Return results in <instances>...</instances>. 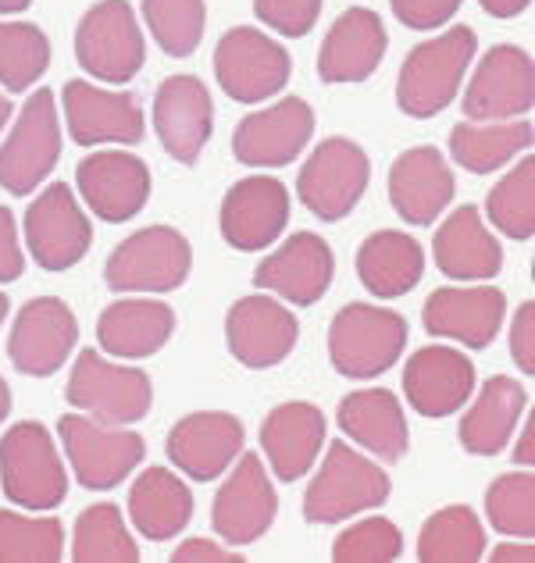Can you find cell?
<instances>
[{
    "label": "cell",
    "instance_id": "6da1fadb",
    "mask_svg": "<svg viewBox=\"0 0 535 563\" xmlns=\"http://www.w3.org/2000/svg\"><path fill=\"white\" fill-rule=\"evenodd\" d=\"M474 51H479V36L468 25H457L450 33L414 47L396 82L400 111L411 118H433L443 108H450Z\"/></svg>",
    "mask_w": 535,
    "mask_h": 563
},
{
    "label": "cell",
    "instance_id": "7a4b0ae2",
    "mask_svg": "<svg viewBox=\"0 0 535 563\" xmlns=\"http://www.w3.org/2000/svg\"><path fill=\"white\" fill-rule=\"evenodd\" d=\"M390 499V474L364 461L347 442H332L329 456L304 496V517L310 525H336L364 510H379Z\"/></svg>",
    "mask_w": 535,
    "mask_h": 563
},
{
    "label": "cell",
    "instance_id": "3957f363",
    "mask_svg": "<svg viewBox=\"0 0 535 563\" xmlns=\"http://www.w3.org/2000/svg\"><path fill=\"white\" fill-rule=\"evenodd\" d=\"M407 346V321L393 310L350 303L329 329L332 367L347 378H375L400 361Z\"/></svg>",
    "mask_w": 535,
    "mask_h": 563
},
{
    "label": "cell",
    "instance_id": "277c9868",
    "mask_svg": "<svg viewBox=\"0 0 535 563\" xmlns=\"http://www.w3.org/2000/svg\"><path fill=\"white\" fill-rule=\"evenodd\" d=\"M0 482L8 499L29 510H54L65 503L68 474L43 424L22 421L0 439Z\"/></svg>",
    "mask_w": 535,
    "mask_h": 563
},
{
    "label": "cell",
    "instance_id": "5b68a950",
    "mask_svg": "<svg viewBox=\"0 0 535 563\" xmlns=\"http://www.w3.org/2000/svg\"><path fill=\"white\" fill-rule=\"evenodd\" d=\"M193 268V250L183 232L168 225L129 235L111 254L103 278L118 292H172Z\"/></svg>",
    "mask_w": 535,
    "mask_h": 563
},
{
    "label": "cell",
    "instance_id": "8992f818",
    "mask_svg": "<svg viewBox=\"0 0 535 563\" xmlns=\"http://www.w3.org/2000/svg\"><path fill=\"white\" fill-rule=\"evenodd\" d=\"M68 404L103 424H132L151 413V378L137 367L108 364L94 350H83L68 378Z\"/></svg>",
    "mask_w": 535,
    "mask_h": 563
},
{
    "label": "cell",
    "instance_id": "52a82bcc",
    "mask_svg": "<svg viewBox=\"0 0 535 563\" xmlns=\"http://www.w3.org/2000/svg\"><path fill=\"white\" fill-rule=\"evenodd\" d=\"M62 157V122L54 111V93L36 90L14 122L8 143L0 146V186L11 197H29Z\"/></svg>",
    "mask_w": 535,
    "mask_h": 563
},
{
    "label": "cell",
    "instance_id": "ba28073f",
    "mask_svg": "<svg viewBox=\"0 0 535 563\" xmlns=\"http://www.w3.org/2000/svg\"><path fill=\"white\" fill-rule=\"evenodd\" d=\"M79 65L100 82H129L143 68V33L125 0L94 4L76 29Z\"/></svg>",
    "mask_w": 535,
    "mask_h": 563
},
{
    "label": "cell",
    "instance_id": "9c48e42d",
    "mask_svg": "<svg viewBox=\"0 0 535 563\" xmlns=\"http://www.w3.org/2000/svg\"><path fill=\"white\" fill-rule=\"evenodd\" d=\"M368 175H371V165L361 146L353 140L332 136L310 154L301 179H296V192H301V203L315 218L339 221L364 197Z\"/></svg>",
    "mask_w": 535,
    "mask_h": 563
},
{
    "label": "cell",
    "instance_id": "30bf717a",
    "mask_svg": "<svg viewBox=\"0 0 535 563\" xmlns=\"http://www.w3.org/2000/svg\"><path fill=\"white\" fill-rule=\"evenodd\" d=\"M57 435H62V446L76 478L86 488H97V493L129 478L146 450L137 432H122V428H111L97 418H79V413L62 418Z\"/></svg>",
    "mask_w": 535,
    "mask_h": 563
},
{
    "label": "cell",
    "instance_id": "8fae6325",
    "mask_svg": "<svg viewBox=\"0 0 535 563\" xmlns=\"http://www.w3.org/2000/svg\"><path fill=\"white\" fill-rule=\"evenodd\" d=\"M215 76L232 100L258 103L290 82V54L258 29L240 25L221 36L215 51Z\"/></svg>",
    "mask_w": 535,
    "mask_h": 563
},
{
    "label": "cell",
    "instance_id": "7c38bea8",
    "mask_svg": "<svg viewBox=\"0 0 535 563\" xmlns=\"http://www.w3.org/2000/svg\"><path fill=\"white\" fill-rule=\"evenodd\" d=\"M25 240L40 268L68 272L86 257L94 229L65 183L47 186L25 211Z\"/></svg>",
    "mask_w": 535,
    "mask_h": 563
},
{
    "label": "cell",
    "instance_id": "4fadbf2b",
    "mask_svg": "<svg viewBox=\"0 0 535 563\" xmlns=\"http://www.w3.org/2000/svg\"><path fill=\"white\" fill-rule=\"evenodd\" d=\"M79 343L76 314L57 300V296H40L22 307L14 318L8 339V357L22 375L47 378L68 361V353Z\"/></svg>",
    "mask_w": 535,
    "mask_h": 563
},
{
    "label": "cell",
    "instance_id": "5bb4252c",
    "mask_svg": "<svg viewBox=\"0 0 535 563\" xmlns=\"http://www.w3.org/2000/svg\"><path fill=\"white\" fill-rule=\"evenodd\" d=\"M310 132H315V111H310V103L301 97H286L275 108L247 114L236 125L232 154L240 165L250 168H282L310 143Z\"/></svg>",
    "mask_w": 535,
    "mask_h": 563
},
{
    "label": "cell",
    "instance_id": "9a60e30c",
    "mask_svg": "<svg viewBox=\"0 0 535 563\" xmlns=\"http://www.w3.org/2000/svg\"><path fill=\"white\" fill-rule=\"evenodd\" d=\"M535 103V65L522 47H493L465 93V114L474 122L522 118Z\"/></svg>",
    "mask_w": 535,
    "mask_h": 563
},
{
    "label": "cell",
    "instance_id": "2e32d148",
    "mask_svg": "<svg viewBox=\"0 0 535 563\" xmlns=\"http://www.w3.org/2000/svg\"><path fill=\"white\" fill-rule=\"evenodd\" d=\"M275 514H279V496L272 482H268L264 464L254 453H247L215 496V510H211L215 531L232 545H250L272 528Z\"/></svg>",
    "mask_w": 535,
    "mask_h": 563
},
{
    "label": "cell",
    "instance_id": "e0dca14e",
    "mask_svg": "<svg viewBox=\"0 0 535 563\" xmlns=\"http://www.w3.org/2000/svg\"><path fill=\"white\" fill-rule=\"evenodd\" d=\"M290 221V192L279 179L254 175L236 183L221 200V235L226 243L254 254L268 243H275Z\"/></svg>",
    "mask_w": 535,
    "mask_h": 563
},
{
    "label": "cell",
    "instance_id": "ac0fdd59",
    "mask_svg": "<svg viewBox=\"0 0 535 563\" xmlns=\"http://www.w3.org/2000/svg\"><path fill=\"white\" fill-rule=\"evenodd\" d=\"M211 93L197 76H172L157 86L154 129L161 146L178 165H197L200 151L211 140Z\"/></svg>",
    "mask_w": 535,
    "mask_h": 563
},
{
    "label": "cell",
    "instance_id": "d6986e66",
    "mask_svg": "<svg viewBox=\"0 0 535 563\" xmlns=\"http://www.w3.org/2000/svg\"><path fill=\"white\" fill-rule=\"evenodd\" d=\"M229 353L247 367H275L293 353L301 324L272 296H247L226 318Z\"/></svg>",
    "mask_w": 535,
    "mask_h": 563
},
{
    "label": "cell",
    "instance_id": "ffe728a7",
    "mask_svg": "<svg viewBox=\"0 0 535 563\" xmlns=\"http://www.w3.org/2000/svg\"><path fill=\"white\" fill-rule=\"evenodd\" d=\"M76 183L89 211L103 221L137 218L151 197V172L137 154L125 151L89 154L76 172Z\"/></svg>",
    "mask_w": 535,
    "mask_h": 563
},
{
    "label": "cell",
    "instance_id": "44dd1931",
    "mask_svg": "<svg viewBox=\"0 0 535 563\" xmlns=\"http://www.w3.org/2000/svg\"><path fill=\"white\" fill-rule=\"evenodd\" d=\"M332 275L336 261L329 243L315 232H296L254 272V282L258 289H272L296 307H310L329 292Z\"/></svg>",
    "mask_w": 535,
    "mask_h": 563
},
{
    "label": "cell",
    "instance_id": "7402d4cb",
    "mask_svg": "<svg viewBox=\"0 0 535 563\" xmlns=\"http://www.w3.org/2000/svg\"><path fill=\"white\" fill-rule=\"evenodd\" d=\"M65 118L68 132L79 146L100 143H140L143 140V111L132 93L97 90L83 79L65 86Z\"/></svg>",
    "mask_w": 535,
    "mask_h": 563
},
{
    "label": "cell",
    "instance_id": "603a6c76",
    "mask_svg": "<svg viewBox=\"0 0 535 563\" xmlns=\"http://www.w3.org/2000/svg\"><path fill=\"white\" fill-rule=\"evenodd\" d=\"M503 314H507V296L500 289H436L425 300V332L485 350L496 339Z\"/></svg>",
    "mask_w": 535,
    "mask_h": 563
},
{
    "label": "cell",
    "instance_id": "cb8c5ba5",
    "mask_svg": "<svg viewBox=\"0 0 535 563\" xmlns=\"http://www.w3.org/2000/svg\"><path fill=\"white\" fill-rule=\"evenodd\" d=\"M474 389V367L454 346H425L404 367L407 404L425 418H450L468 404Z\"/></svg>",
    "mask_w": 535,
    "mask_h": 563
},
{
    "label": "cell",
    "instance_id": "d4e9b609",
    "mask_svg": "<svg viewBox=\"0 0 535 563\" xmlns=\"http://www.w3.org/2000/svg\"><path fill=\"white\" fill-rule=\"evenodd\" d=\"M243 450V424L226 410H200L183 418L168 435V456L189 478L211 482Z\"/></svg>",
    "mask_w": 535,
    "mask_h": 563
},
{
    "label": "cell",
    "instance_id": "484cf974",
    "mask_svg": "<svg viewBox=\"0 0 535 563\" xmlns=\"http://www.w3.org/2000/svg\"><path fill=\"white\" fill-rule=\"evenodd\" d=\"M390 200L407 225H433L446 211L454 200V175L436 146H414L393 161Z\"/></svg>",
    "mask_w": 535,
    "mask_h": 563
},
{
    "label": "cell",
    "instance_id": "4316f807",
    "mask_svg": "<svg viewBox=\"0 0 535 563\" xmlns=\"http://www.w3.org/2000/svg\"><path fill=\"white\" fill-rule=\"evenodd\" d=\"M390 36L375 11L368 8H350L339 14L336 25L325 36L318 51V76L321 82H364L371 71L379 68Z\"/></svg>",
    "mask_w": 535,
    "mask_h": 563
},
{
    "label": "cell",
    "instance_id": "83f0119b",
    "mask_svg": "<svg viewBox=\"0 0 535 563\" xmlns=\"http://www.w3.org/2000/svg\"><path fill=\"white\" fill-rule=\"evenodd\" d=\"M325 442V413L315 404L293 399L282 404L261 424V446L268 453V464L282 482L304 478L315 464V456Z\"/></svg>",
    "mask_w": 535,
    "mask_h": 563
},
{
    "label": "cell",
    "instance_id": "f1b7e54d",
    "mask_svg": "<svg viewBox=\"0 0 535 563\" xmlns=\"http://www.w3.org/2000/svg\"><path fill=\"white\" fill-rule=\"evenodd\" d=\"M436 264L443 275L460 282L493 278L503 268V250L496 235L482 225L479 207H457L436 232Z\"/></svg>",
    "mask_w": 535,
    "mask_h": 563
},
{
    "label": "cell",
    "instance_id": "f546056e",
    "mask_svg": "<svg viewBox=\"0 0 535 563\" xmlns=\"http://www.w3.org/2000/svg\"><path fill=\"white\" fill-rule=\"evenodd\" d=\"M339 428H343L357 446L375 453L379 461H400L411 446L404 407L396 404V396L390 389L350 393L339 404Z\"/></svg>",
    "mask_w": 535,
    "mask_h": 563
},
{
    "label": "cell",
    "instance_id": "4dcf8cb0",
    "mask_svg": "<svg viewBox=\"0 0 535 563\" xmlns=\"http://www.w3.org/2000/svg\"><path fill=\"white\" fill-rule=\"evenodd\" d=\"M175 332V314L157 300H118L100 314L97 339L111 357H151Z\"/></svg>",
    "mask_w": 535,
    "mask_h": 563
},
{
    "label": "cell",
    "instance_id": "1f68e13d",
    "mask_svg": "<svg viewBox=\"0 0 535 563\" xmlns=\"http://www.w3.org/2000/svg\"><path fill=\"white\" fill-rule=\"evenodd\" d=\"M528 407L525 389L507 375H496L482 385L474 407L460 421V446L474 456H496L514 432L517 418Z\"/></svg>",
    "mask_w": 535,
    "mask_h": 563
},
{
    "label": "cell",
    "instance_id": "d6a6232c",
    "mask_svg": "<svg viewBox=\"0 0 535 563\" xmlns=\"http://www.w3.org/2000/svg\"><path fill=\"white\" fill-rule=\"evenodd\" d=\"M129 517L146 539L168 542L189 525L193 517V493L186 482L168 467L143 471L129 493Z\"/></svg>",
    "mask_w": 535,
    "mask_h": 563
},
{
    "label": "cell",
    "instance_id": "836d02e7",
    "mask_svg": "<svg viewBox=\"0 0 535 563\" xmlns=\"http://www.w3.org/2000/svg\"><path fill=\"white\" fill-rule=\"evenodd\" d=\"M357 275H361L368 292L393 300V296H404L422 282L425 254L418 240H411L404 232H379L357 250Z\"/></svg>",
    "mask_w": 535,
    "mask_h": 563
},
{
    "label": "cell",
    "instance_id": "e575fe53",
    "mask_svg": "<svg viewBox=\"0 0 535 563\" xmlns=\"http://www.w3.org/2000/svg\"><path fill=\"white\" fill-rule=\"evenodd\" d=\"M532 146V122H460L450 132V157L471 175H489Z\"/></svg>",
    "mask_w": 535,
    "mask_h": 563
},
{
    "label": "cell",
    "instance_id": "d590c367",
    "mask_svg": "<svg viewBox=\"0 0 535 563\" xmlns=\"http://www.w3.org/2000/svg\"><path fill=\"white\" fill-rule=\"evenodd\" d=\"M418 556L425 563H474L485 556V528L468 507H443L422 528Z\"/></svg>",
    "mask_w": 535,
    "mask_h": 563
},
{
    "label": "cell",
    "instance_id": "8d00e7d4",
    "mask_svg": "<svg viewBox=\"0 0 535 563\" xmlns=\"http://www.w3.org/2000/svg\"><path fill=\"white\" fill-rule=\"evenodd\" d=\"M72 560L79 563H137L140 545L132 542L122 521V510L111 503L83 510L76 521V539H72Z\"/></svg>",
    "mask_w": 535,
    "mask_h": 563
},
{
    "label": "cell",
    "instance_id": "74e56055",
    "mask_svg": "<svg viewBox=\"0 0 535 563\" xmlns=\"http://www.w3.org/2000/svg\"><path fill=\"white\" fill-rule=\"evenodd\" d=\"M51 65V40L29 22H0V86L8 93L29 90Z\"/></svg>",
    "mask_w": 535,
    "mask_h": 563
},
{
    "label": "cell",
    "instance_id": "f35d334b",
    "mask_svg": "<svg viewBox=\"0 0 535 563\" xmlns=\"http://www.w3.org/2000/svg\"><path fill=\"white\" fill-rule=\"evenodd\" d=\"M62 553V521L0 510V563H57Z\"/></svg>",
    "mask_w": 535,
    "mask_h": 563
},
{
    "label": "cell",
    "instance_id": "ab89813d",
    "mask_svg": "<svg viewBox=\"0 0 535 563\" xmlns=\"http://www.w3.org/2000/svg\"><path fill=\"white\" fill-rule=\"evenodd\" d=\"M489 221L511 240H532L535 235V161L525 157L514 172H507L493 186L485 200Z\"/></svg>",
    "mask_w": 535,
    "mask_h": 563
},
{
    "label": "cell",
    "instance_id": "60d3db41",
    "mask_svg": "<svg viewBox=\"0 0 535 563\" xmlns=\"http://www.w3.org/2000/svg\"><path fill=\"white\" fill-rule=\"evenodd\" d=\"M143 19L157 47L172 57H189L204 40V0H143Z\"/></svg>",
    "mask_w": 535,
    "mask_h": 563
},
{
    "label": "cell",
    "instance_id": "b9f144b4",
    "mask_svg": "<svg viewBox=\"0 0 535 563\" xmlns=\"http://www.w3.org/2000/svg\"><path fill=\"white\" fill-rule=\"evenodd\" d=\"M489 525L503 536L532 539L535 536V478L528 471L500 474L485 496Z\"/></svg>",
    "mask_w": 535,
    "mask_h": 563
},
{
    "label": "cell",
    "instance_id": "7bdbcfd3",
    "mask_svg": "<svg viewBox=\"0 0 535 563\" xmlns=\"http://www.w3.org/2000/svg\"><path fill=\"white\" fill-rule=\"evenodd\" d=\"M404 550V536L385 517H368L361 525H350L343 536L336 539L332 556L339 563H390Z\"/></svg>",
    "mask_w": 535,
    "mask_h": 563
},
{
    "label": "cell",
    "instance_id": "ee69618b",
    "mask_svg": "<svg viewBox=\"0 0 535 563\" xmlns=\"http://www.w3.org/2000/svg\"><path fill=\"white\" fill-rule=\"evenodd\" d=\"M254 11L268 29L301 40L315 29L321 14V0H254Z\"/></svg>",
    "mask_w": 535,
    "mask_h": 563
},
{
    "label": "cell",
    "instance_id": "f6af8a7d",
    "mask_svg": "<svg viewBox=\"0 0 535 563\" xmlns=\"http://www.w3.org/2000/svg\"><path fill=\"white\" fill-rule=\"evenodd\" d=\"M390 4H393V14L407 29L425 33V29H439L450 22L465 0H390Z\"/></svg>",
    "mask_w": 535,
    "mask_h": 563
},
{
    "label": "cell",
    "instance_id": "bcb514c9",
    "mask_svg": "<svg viewBox=\"0 0 535 563\" xmlns=\"http://www.w3.org/2000/svg\"><path fill=\"white\" fill-rule=\"evenodd\" d=\"M511 353H514V364L522 367L525 375H535V303H522L514 318V329H511Z\"/></svg>",
    "mask_w": 535,
    "mask_h": 563
},
{
    "label": "cell",
    "instance_id": "7dc6e473",
    "mask_svg": "<svg viewBox=\"0 0 535 563\" xmlns=\"http://www.w3.org/2000/svg\"><path fill=\"white\" fill-rule=\"evenodd\" d=\"M25 261H22V246H19V232H14V218L8 207H0V282H14L22 275Z\"/></svg>",
    "mask_w": 535,
    "mask_h": 563
},
{
    "label": "cell",
    "instance_id": "c3c4849f",
    "mask_svg": "<svg viewBox=\"0 0 535 563\" xmlns=\"http://www.w3.org/2000/svg\"><path fill=\"white\" fill-rule=\"evenodd\" d=\"M175 563H243L240 553L232 550H221L211 539H186L178 550L172 553Z\"/></svg>",
    "mask_w": 535,
    "mask_h": 563
},
{
    "label": "cell",
    "instance_id": "681fc988",
    "mask_svg": "<svg viewBox=\"0 0 535 563\" xmlns=\"http://www.w3.org/2000/svg\"><path fill=\"white\" fill-rule=\"evenodd\" d=\"M535 560V550H532V539L522 542H503L493 550V563H532Z\"/></svg>",
    "mask_w": 535,
    "mask_h": 563
},
{
    "label": "cell",
    "instance_id": "f907efd6",
    "mask_svg": "<svg viewBox=\"0 0 535 563\" xmlns=\"http://www.w3.org/2000/svg\"><path fill=\"white\" fill-rule=\"evenodd\" d=\"M532 0H482V8L493 14V19H514V14H522Z\"/></svg>",
    "mask_w": 535,
    "mask_h": 563
},
{
    "label": "cell",
    "instance_id": "816d5d0a",
    "mask_svg": "<svg viewBox=\"0 0 535 563\" xmlns=\"http://www.w3.org/2000/svg\"><path fill=\"white\" fill-rule=\"evenodd\" d=\"M514 461H517V464H525V467L535 464V421H532V418H528V424H525L522 442H517V450H514Z\"/></svg>",
    "mask_w": 535,
    "mask_h": 563
},
{
    "label": "cell",
    "instance_id": "f5cc1de1",
    "mask_svg": "<svg viewBox=\"0 0 535 563\" xmlns=\"http://www.w3.org/2000/svg\"><path fill=\"white\" fill-rule=\"evenodd\" d=\"M8 410H11V389H8V382L0 378V424H4Z\"/></svg>",
    "mask_w": 535,
    "mask_h": 563
},
{
    "label": "cell",
    "instance_id": "db71d44e",
    "mask_svg": "<svg viewBox=\"0 0 535 563\" xmlns=\"http://www.w3.org/2000/svg\"><path fill=\"white\" fill-rule=\"evenodd\" d=\"M33 0H0V14H14V11H25Z\"/></svg>",
    "mask_w": 535,
    "mask_h": 563
},
{
    "label": "cell",
    "instance_id": "11a10c76",
    "mask_svg": "<svg viewBox=\"0 0 535 563\" xmlns=\"http://www.w3.org/2000/svg\"><path fill=\"white\" fill-rule=\"evenodd\" d=\"M8 118H11V100H8L4 93H0V129L8 125Z\"/></svg>",
    "mask_w": 535,
    "mask_h": 563
},
{
    "label": "cell",
    "instance_id": "9f6ffc18",
    "mask_svg": "<svg viewBox=\"0 0 535 563\" xmlns=\"http://www.w3.org/2000/svg\"><path fill=\"white\" fill-rule=\"evenodd\" d=\"M4 318H8V296L0 292V324H4Z\"/></svg>",
    "mask_w": 535,
    "mask_h": 563
}]
</instances>
